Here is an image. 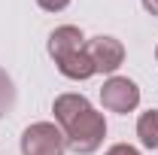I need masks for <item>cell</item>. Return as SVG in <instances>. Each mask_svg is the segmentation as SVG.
I'll return each instance as SVG.
<instances>
[{
  "instance_id": "6da1fadb",
  "label": "cell",
  "mask_w": 158,
  "mask_h": 155,
  "mask_svg": "<svg viewBox=\"0 0 158 155\" xmlns=\"http://www.w3.org/2000/svg\"><path fill=\"white\" fill-rule=\"evenodd\" d=\"M52 113L58 119L67 146L76 155H91L94 149H100V143L106 137V122L88 103V97H82V94H58L55 103H52Z\"/></svg>"
},
{
  "instance_id": "9c48e42d",
  "label": "cell",
  "mask_w": 158,
  "mask_h": 155,
  "mask_svg": "<svg viewBox=\"0 0 158 155\" xmlns=\"http://www.w3.org/2000/svg\"><path fill=\"white\" fill-rule=\"evenodd\" d=\"M106 155H140L134 146H128V143H116L113 149H106Z\"/></svg>"
},
{
  "instance_id": "3957f363",
  "label": "cell",
  "mask_w": 158,
  "mask_h": 155,
  "mask_svg": "<svg viewBox=\"0 0 158 155\" xmlns=\"http://www.w3.org/2000/svg\"><path fill=\"white\" fill-rule=\"evenodd\" d=\"M67 140L52 122H37L21 134V155H64Z\"/></svg>"
},
{
  "instance_id": "7a4b0ae2",
  "label": "cell",
  "mask_w": 158,
  "mask_h": 155,
  "mask_svg": "<svg viewBox=\"0 0 158 155\" xmlns=\"http://www.w3.org/2000/svg\"><path fill=\"white\" fill-rule=\"evenodd\" d=\"M49 55L58 64V70L67 79H88L94 76V64L85 52V37L82 31L73 24H64L55 27L52 37H49Z\"/></svg>"
},
{
  "instance_id": "277c9868",
  "label": "cell",
  "mask_w": 158,
  "mask_h": 155,
  "mask_svg": "<svg viewBox=\"0 0 158 155\" xmlns=\"http://www.w3.org/2000/svg\"><path fill=\"white\" fill-rule=\"evenodd\" d=\"M100 103L110 113H131L140 103V88L128 76H110L100 88Z\"/></svg>"
},
{
  "instance_id": "52a82bcc",
  "label": "cell",
  "mask_w": 158,
  "mask_h": 155,
  "mask_svg": "<svg viewBox=\"0 0 158 155\" xmlns=\"http://www.w3.org/2000/svg\"><path fill=\"white\" fill-rule=\"evenodd\" d=\"M12 103H15V85L6 70H0V116H6L12 110Z\"/></svg>"
},
{
  "instance_id": "30bf717a",
  "label": "cell",
  "mask_w": 158,
  "mask_h": 155,
  "mask_svg": "<svg viewBox=\"0 0 158 155\" xmlns=\"http://www.w3.org/2000/svg\"><path fill=\"white\" fill-rule=\"evenodd\" d=\"M143 9L149 15H158V0H143Z\"/></svg>"
},
{
  "instance_id": "8fae6325",
  "label": "cell",
  "mask_w": 158,
  "mask_h": 155,
  "mask_svg": "<svg viewBox=\"0 0 158 155\" xmlns=\"http://www.w3.org/2000/svg\"><path fill=\"white\" fill-rule=\"evenodd\" d=\"M155 58H158V49H155Z\"/></svg>"
},
{
  "instance_id": "8992f818",
  "label": "cell",
  "mask_w": 158,
  "mask_h": 155,
  "mask_svg": "<svg viewBox=\"0 0 158 155\" xmlns=\"http://www.w3.org/2000/svg\"><path fill=\"white\" fill-rule=\"evenodd\" d=\"M137 137L146 149H158V110H149L137 119Z\"/></svg>"
},
{
  "instance_id": "5b68a950",
  "label": "cell",
  "mask_w": 158,
  "mask_h": 155,
  "mask_svg": "<svg viewBox=\"0 0 158 155\" xmlns=\"http://www.w3.org/2000/svg\"><path fill=\"white\" fill-rule=\"evenodd\" d=\"M85 52L94 64V73H116L125 61V46L116 37H94L85 43Z\"/></svg>"
},
{
  "instance_id": "ba28073f",
  "label": "cell",
  "mask_w": 158,
  "mask_h": 155,
  "mask_svg": "<svg viewBox=\"0 0 158 155\" xmlns=\"http://www.w3.org/2000/svg\"><path fill=\"white\" fill-rule=\"evenodd\" d=\"M40 9H46V12H61V9H67L70 6V0H37Z\"/></svg>"
}]
</instances>
